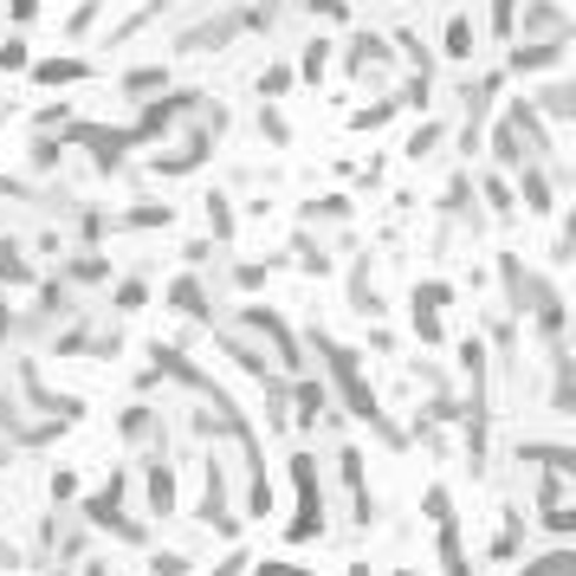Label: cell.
Instances as JSON below:
<instances>
[{
  "mask_svg": "<svg viewBox=\"0 0 576 576\" xmlns=\"http://www.w3.org/2000/svg\"><path fill=\"white\" fill-rule=\"evenodd\" d=\"M143 305H150V279H143V272L111 279V292H104V311H111V317H137Z\"/></svg>",
  "mask_w": 576,
  "mask_h": 576,
  "instance_id": "29",
  "label": "cell"
},
{
  "mask_svg": "<svg viewBox=\"0 0 576 576\" xmlns=\"http://www.w3.org/2000/svg\"><path fill=\"white\" fill-rule=\"evenodd\" d=\"M441 143H447V117H427L402 137V162H427V155H441Z\"/></svg>",
  "mask_w": 576,
  "mask_h": 576,
  "instance_id": "36",
  "label": "cell"
},
{
  "mask_svg": "<svg viewBox=\"0 0 576 576\" xmlns=\"http://www.w3.org/2000/svg\"><path fill=\"white\" fill-rule=\"evenodd\" d=\"M194 518L214 532V538H240V512H233V479L221 454H201V499H194Z\"/></svg>",
  "mask_w": 576,
  "mask_h": 576,
  "instance_id": "10",
  "label": "cell"
},
{
  "mask_svg": "<svg viewBox=\"0 0 576 576\" xmlns=\"http://www.w3.org/2000/svg\"><path fill=\"white\" fill-rule=\"evenodd\" d=\"M388 117H395V98H383V104H363V111L350 117V123H356V130H383Z\"/></svg>",
  "mask_w": 576,
  "mask_h": 576,
  "instance_id": "52",
  "label": "cell"
},
{
  "mask_svg": "<svg viewBox=\"0 0 576 576\" xmlns=\"http://www.w3.org/2000/svg\"><path fill=\"white\" fill-rule=\"evenodd\" d=\"M84 78H98L84 59H39V65H33V84H46V91H59V84H84Z\"/></svg>",
  "mask_w": 576,
  "mask_h": 576,
  "instance_id": "39",
  "label": "cell"
},
{
  "mask_svg": "<svg viewBox=\"0 0 576 576\" xmlns=\"http://www.w3.org/2000/svg\"><path fill=\"white\" fill-rule=\"evenodd\" d=\"M544 363H550V415L570 422L576 415V356H570V344H550Z\"/></svg>",
  "mask_w": 576,
  "mask_h": 576,
  "instance_id": "20",
  "label": "cell"
},
{
  "mask_svg": "<svg viewBox=\"0 0 576 576\" xmlns=\"http://www.w3.org/2000/svg\"><path fill=\"white\" fill-rule=\"evenodd\" d=\"M52 279H65V285H72V292H78V299H91L98 285L111 292L117 266H111V253H98V246H72V253L59 260V272H52Z\"/></svg>",
  "mask_w": 576,
  "mask_h": 576,
  "instance_id": "17",
  "label": "cell"
},
{
  "mask_svg": "<svg viewBox=\"0 0 576 576\" xmlns=\"http://www.w3.org/2000/svg\"><path fill=\"white\" fill-rule=\"evenodd\" d=\"M46 493H52V505H72V493H78V473H65V466H52Z\"/></svg>",
  "mask_w": 576,
  "mask_h": 576,
  "instance_id": "53",
  "label": "cell"
},
{
  "mask_svg": "<svg viewBox=\"0 0 576 576\" xmlns=\"http://www.w3.org/2000/svg\"><path fill=\"white\" fill-rule=\"evenodd\" d=\"M518 576H576V550L570 544H557V550H544V557H532Z\"/></svg>",
  "mask_w": 576,
  "mask_h": 576,
  "instance_id": "43",
  "label": "cell"
},
{
  "mask_svg": "<svg viewBox=\"0 0 576 576\" xmlns=\"http://www.w3.org/2000/svg\"><path fill=\"white\" fill-rule=\"evenodd\" d=\"M117 91H123V104H155L169 91V65H137V72L117 78Z\"/></svg>",
  "mask_w": 576,
  "mask_h": 576,
  "instance_id": "31",
  "label": "cell"
},
{
  "mask_svg": "<svg viewBox=\"0 0 576 576\" xmlns=\"http://www.w3.org/2000/svg\"><path fill=\"white\" fill-rule=\"evenodd\" d=\"M201 221H208V240H214V246H233V233H240L233 194L228 189H208V194H201Z\"/></svg>",
  "mask_w": 576,
  "mask_h": 576,
  "instance_id": "28",
  "label": "cell"
},
{
  "mask_svg": "<svg viewBox=\"0 0 576 576\" xmlns=\"http://www.w3.org/2000/svg\"><path fill=\"white\" fill-rule=\"evenodd\" d=\"M473 52H479V27H473V13H466V7H454V13H447V27H441V59L473 65Z\"/></svg>",
  "mask_w": 576,
  "mask_h": 576,
  "instance_id": "26",
  "label": "cell"
},
{
  "mask_svg": "<svg viewBox=\"0 0 576 576\" xmlns=\"http://www.w3.org/2000/svg\"><path fill=\"white\" fill-rule=\"evenodd\" d=\"M499 91H505L499 65L466 72L461 84H454V155H461L466 169L486 155V123H493V111H499Z\"/></svg>",
  "mask_w": 576,
  "mask_h": 576,
  "instance_id": "2",
  "label": "cell"
},
{
  "mask_svg": "<svg viewBox=\"0 0 576 576\" xmlns=\"http://www.w3.org/2000/svg\"><path fill=\"white\" fill-rule=\"evenodd\" d=\"M305 20H350V0H299Z\"/></svg>",
  "mask_w": 576,
  "mask_h": 576,
  "instance_id": "51",
  "label": "cell"
},
{
  "mask_svg": "<svg viewBox=\"0 0 576 576\" xmlns=\"http://www.w3.org/2000/svg\"><path fill=\"white\" fill-rule=\"evenodd\" d=\"M0 72H33V52H27V39L20 33L0 39Z\"/></svg>",
  "mask_w": 576,
  "mask_h": 576,
  "instance_id": "48",
  "label": "cell"
},
{
  "mask_svg": "<svg viewBox=\"0 0 576 576\" xmlns=\"http://www.w3.org/2000/svg\"><path fill=\"white\" fill-rule=\"evenodd\" d=\"M260 137H266L272 150H292V123H285L279 104H260Z\"/></svg>",
  "mask_w": 576,
  "mask_h": 576,
  "instance_id": "46",
  "label": "cell"
},
{
  "mask_svg": "<svg viewBox=\"0 0 576 576\" xmlns=\"http://www.w3.org/2000/svg\"><path fill=\"white\" fill-rule=\"evenodd\" d=\"M130 479H137L130 466H111V479H104V486H98L91 499L78 505V518L91 525V538L104 532V538H117V544H150V525L123 512V493H130Z\"/></svg>",
  "mask_w": 576,
  "mask_h": 576,
  "instance_id": "6",
  "label": "cell"
},
{
  "mask_svg": "<svg viewBox=\"0 0 576 576\" xmlns=\"http://www.w3.org/2000/svg\"><path fill=\"white\" fill-rule=\"evenodd\" d=\"M65 123H72V98H52V104L33 111V137H59Z\"/></svg>",
  "mask_w": 576,
  "mask_h": 576,
  "instance_id": "44",
  "label": "cell"
},
{
  "mask_svg": "<svg viewBox=\"0 0 576 576\" xmlns=\"http://www.w3.org/2000/svg\"><path fill=\"white\" fill-rule=\"evenodd\" d=\"M447 305H454V285H447V279H422L415 299H408V324H415V337H422L427 350L447 337Z\"/></svg>",
  "mask_w": 576,
  "mask_h": 576,
  "instance_id": "15",
  "label": "cell"
},
{
  "mask_svg": "<svg viewBox=\"0 0 576 576\" xmlns=\"http://www.w3.org/2000/svg\"><path fill=\"white\" fill-rule=\"evenodd\" d=\"M292 402H299V427L331 422V395H324V383H317V376H299V383H292Z\"/></svg>",
  "mask_w": 576,
  "mask_h": 576,
  "instance_id": "38",
  "label": "cell"
},
{
  "mask_svg": "<svg viewBox=\"0 0 576 576\" xmlns=\"http://www.w3.org/2000/svg\"><path fill=\"white\" fill-rule=\"evenodd\" d=\"M292 486H299L292 544L324 538V532H331V493H324V466H317V454H292Z\"/></svg>",
  "mask_w": 576,
  "mask_h": 576,
  "instance_id": "8",
  "label": "cell"
},
{
  "mask_svg": "<svg viewBox=\"0 0 576 576\" xmlns=\"http://www.w3.org/2000/svg\"><path fill=\"white\" fill-rule=\"evenodd\" d=\"M117 441L137 454V461H169V441H175V422L162 402H130L117 415Z\"/></svg>",
  "mask_w": 576,
  "mask_h": 576,
  "instance_id": "9",
  "label": "cell"
},
{
  "mask_svg": "<svg viewBox=\"0 0 576 576\" xmlns=\"http://www.w3.org/2000/svg\"><path fill=\"white\" fill-rule=\"evenodd\" d=\"M0 7H7V20H13V27H33L46 0H0Z\"/></svg>",
  "mask_w": 576,
  "mask_h": 576,
  "instance_id": "54",
  "label": "cell"
},
{
  "mask_svg": "<svg viewBox=\"0 0 576 576\" xmlns=\"http://www.w3.org/2000/svg\"><path fill=\"white\" fill-rule=\"evenodd\" d=\"M422 518H427V525H447V518H461V512H454V493H447L441 479H434V486L422 493Z\"/></svg>",
  "mask_w": 576,
  "mask_h": 576,
  "instance_id": "45",
  "label": "cell"
},
{
  "mask_svg": "<svg viewBox=\"0 0 576 576\" xmlns=\"http://www.w3.org/2000/svg\"><path fill=\"white\" fill-rule=\"evenodd\" d=\"M84 557H91V525L78 518L72 505L39 512V532H33V564L39 570H78Z\"/></svg>",
  "mask_w": 576,
  "mask_h": 576,
  "instance_id": "5",
  "label": "cell"
},
{
  "mask_svg": "<svg viewBox=\"0 0 576 576\" xmlns=\"http://www.w3.org/2000/svg\"><path fill=\"white\" fill-rule=\"evenodd\" d=\"M285 253H292L285 266H299L305 279H331V272H337V253H331L317 233H305V228H292V246H285Z\"/></svg>",
  "mask_w": 576,
  "mask_h": 576,
  "instance_id": "24",
  "label": "cell"
},
{
  "mask_svg": "<svg viewBox=\"0 0 576 576\" xmlns=\"http://www.w3.org/2000/svg\"><path fill=\"white\" fill-rule=\"evenodd\" d=\"M493 272H499V292H505V317L512 324H532L538 311H550V305H564V292H557V279L550 272H538V266H525L518 253H499L493 260Z\"/></svg>",
  "mask_w": 576,
  "mask_h": 576,
  "instance_id": "4",
  "label": "cell"
},
{
  "mask_svg": "<svg viewBox=\"0 0 576 576\" xmlns=\"http://www.w3.org/2000/svg\"><path fill=\"white\" fill-rule=\"evenodd\" d=\"M408 376L427 388V402H447V395H454V376H447L434 356H415V363H408Z\"/></svg>",
  "mask_w": 576,
  "mask_h": 576,
  "instance_id": "40",
  "label": "cell"
},
{
  "mask_svg": "<svg viewBox=\"0 0 576 576\" xmlns=\"http://www.w3.org/2000/svg\"><path fill=\"white\" fill-rule=\"evenodd\" d=\"M194 557L189 550H150V576H189Z\"/></svg>",
  "mask_w": 576,
  "mask_h": 576,
  "instance_id": "49",
  "label": "cell"
},
{
  "mask_svg": "<svg viewBox=\"0 0 576 576\" xmlns=\"http://www.w3.org/2000/svg\"><path fill=\"white\" fill-rule=\"evenodd\" d=\"M214 150H221V137H214V130H201V123L189 117V130H182L169 150L150 155V175H162V182H175V175H194L201 162H214Z\"/></svg>",
  "mask_w": 576,
  "mask_h": 576,
  "instance_id": "13",
  "label": "cell"
},
{
  "mask_svg": "<svg viewBox=\"0 0 576 576\" xmlns=\"http://www.w3.org/2000/svg\"><path fill=\"white\" fill-rule=\"evenodd\" d=\"M427 104H434V84H427V78H402L395 111H427Z\"/></svg>",
  "mask_w": 576,
  "mask_h": 576,
  "instance_id": "47",
  "label": "cell"
},
{
  "mask_svg": "<svg viewBox=\"0 0 576 576\" xmlns=\"http://www.w3.org/2000/svg\"><path fill=\"white\" fill-rule=\"evenodd\" d=\"M7 123H20V104H13V98H0V130H7Z\"/></svg>",
  "mask_w": 576,
  "mask_h": 576,
  "instance_id": "59",
  "label": "cell"
},
{
  "mask_svg": "<svg viewBox=\"0 0 576 576\" xmlns=\"http://www.w3.org/2000/svg\"><path fill=\"white\" fill-rule=\"evenodd\" d=\"M46 350H52V356H91V363H111V356H123V324L104 311V299H91L72 324L52 331V344Z\"/></svg>",
  "mask_w": 576,
  "mask_h": 576,
  "instance_id": "3",
  "label": "cell"
},
{
  "mask_svg": "<svg viewBox=\"0 0 576 576\" xmlns=\"http://www.w3.org/2000/svg\"><path fill=\"white\" fill-rule=\"evenodd\" d=\"M473 194L486 208V221H518V201H512V182L493 175V169H473Z\"/></svg>",
  "mask_w": 576,
  "mask_h": 576,
  "instance_id": "27",
  "label": "cell"
},
{
  "mask_svg": "<svg viewBox=\"0 0 576 576\" xmlns=\"http://www.w3.org/2000/svg\"><path fill=\"white\" fill-rule=\"evenodd\" d=\"M525 544H532V518H525V505H505V512H499V538H493V557L512 564Z\"/></svg>",
  "mask_w": 576,
  "mask_h": 576,
  "instance_id": "32",
  "label": "cell"
},
{
  "mask_svg": "<svg viewBox=\"0 0 576 576\" xmlns=\"http://www.w3.org/2000/svg\"><path fill=\"white\" fill-rule=\"evenodd\" d=\"M564 59H570V39H557V46H505V72H512V78L557 72Z\"/></svg>",
  "mask_w": 576,
  "mask_h": 576,
  "instance_id": "22",
  "label": "cell"
},
{
  "mask_svg": "<svg viewBox=\"0 0 576 576\" xmlns=\"http://www.w3.org/2000/svg\"><path fill=\"white\" fill-rule=\"evenodd\" d=\"M46 576H72V570H46Z\"/></svg>",
  "mask_w": 576,
  "mask_h": 576,
  "instance_id": "63",
  "label": "cell"
},
{
  "mask_svg": "<svg viewBox=\"0 0 576 576\" xmlns=\"http://www.w3.org/2000/svg\"><path fill=\"white\" fill-rule=\"evenodd\" d=\"M72 576H111V564H91V557H84V564H78Z\"/></svg>",
  "mask_w": 576,
  "mask_h": 576,
  "instance_id": "60",
  "label": "cell"
},
{
  "mask_svg": "<svg viewBox=\"0 0 576 576\" xmlns=\"http://www.w3.org/2000/svg\"><path fill=\"white\" fill-rule=\"evenodd\" d=\"M395 576H427V570H395Z\"/></svg>",
  "mask_w": 576,
  "mask_h": 576,
  "instance_id": "62",
  "label": "cell"
},
{
  "mask_svg": "<svg viewBox=\"0 0 576 576\" xmlns=\"http://www.w3.org/2000/svg\"><path fill=\"white\" fill-rule=\"evenodd\" d=\"M246 576H311V570H299V564H253Z\"/></svg>",
  "mask_w": 576,
  "mask_h": 576,
  "instance_id": "57",
  "label": "cell"
},
{
  "mask_svg": "<svg viewBox=\"0 0 576 576\" xmlns=\"http://www.w3.org/2000/svg\"><path fill=\"white\" fill-rule=\"evenodd\" d=\"M162 299H169V311H175V317H194V324H208V331H214V324L228 317V299H214V292H208V285H201L194 272H175Z\"/></svg>",
  "mask_w": 576,
  "mask_h": 576,
  "instance_id": "16",
  "label": "cell"
},
{
  "mask_svg": "<svg viewBox=\"0 0 576 576\" xmlns=\"http://www.w3.org/2000/svg\"><path fill=\"white\" fill-rule=\"evenodd\" d=\"M434 544H441V576H473V564H466V532H461V518L434 525Z\"/></svg>",
  "mask_w": 576,
  "mask_h": 576,
  "instance_id": "35",
  "label": "cell"
},
{
  "mask_svg": "<svg viewBox=\"0 0 576 576\" xmlns=\"http://www.w3.org/2000/svg\"><path fill=\"white\" fill-rule=\"evenodd\" d=\"M111 7H117V0H111Z\"/></svg>",
  "mask_w": 576,
  "mask_h": 576,
  "instance_id": "64",
  "label": "cell"
},
{
  "mask_svg": "<svg viewBox=\"0 0 576 576\" xmlns=\"http://www.w3.org/2000/svg\"><path fill=\"white\" fill-rule=\"evenodd\" d=\"M331 59H337V39H324V33H305V39H299V65H292V72H299V78H311V84H317V78L331 72Z\"/></svg>",
  "mask_w": 576,
  "mask_h": 576,
  "instance_id": "37",
  "label": "cell"
},
{
  "mask_svg": "<svg viewBox=\"0 0 576 576\" xmlns=\"http://www.w3.org/2000/svg\"><path fill=\"white\" fill-rule=\"evenodd\" d=\"M260 415H266V434H285V427H292V383H285V376H266V383H260Z\"/></svg>",
  "mask_w": 576,
  "mask_h": 576,
  "instance_id": "33",
  "label": "cell"
},
{
  "mask_svg": "<svg viewBox=\"0 0 576 576\" xmlns=\"http://www.w3.org/2000/svg\"><path fill=\"white\" fill-rule=\"evenodd\" d=\"M299 344L317 356V383H324V395L331 402H344V415H356V422H383V402H376V388H370V376H363V350H350V344H337L324 324H305V337Z\"/></svg>",
  "mask_w": 576,
  "mask_h": 576,
  "instance_id": "1",
  "label": "cell"
},
{
  "mask_svg": "<svg viewBox=\"0 0 576 576\" xmlns=\"http://www.w3.org/2000/svg\"><path fill=\"white\" fill-rule=\"evenodd\" d=\"M350 317H363V324H383L388 317V299L376 292V272H370V253H350Z\"/></svg>",
  "mask_w": 576,
  "mask_h": 576,
  "instance_id": "18",
  "label": "cell"
},
{
  "mask_svg": "<svg viewBox=\"0 0 576 576\" xmlns=\"http://www.w3.org/2000/svg\"><path fill=\"white\" fill-rule=\"evenodd\" d=\"M39 272L27 260V240L20 233H0V292H13V285H33Z\"/></svg>",
  "mask_w": 576,
  "mask_h": 576,
  "instance_id": "30",
  "label": "cell"
},
{
  "mask_svg": "<svg viewBox=\"0 0 576 576\" xmlns=\"http://www.w3.org/2000/svg\"><path fill=\"white\" fill-rule=\"evenodd\" d=\"M525 104L538 111V123H544V130H550V123L564 130V123L576 117V84H570V78H550V84H538V91H532Z\"/></svg>",
  "mask_w": 576,
  "mask_h": 576,
  "instance_id": "23",
  "label": "cell"
},
{
  "mask_svg": "<svg viewBox=\"0 0 576 576\" xmlns=\"http://www.w3.org/2000/svg\"><path fill=\"white\" fill-rule=\"evenodd\" d=\"M512 182V201H518V214H550L557 208V189H550V175H544V162H525L518 175H505Z\"/></svg>",
  "mask_w": 576,
  "mask_h": 576,
  "instance_id": "21",
  "label": "cell"
},
{
  "mask_svg": "<svg viewBox=\"0 0 576 576\" xmlns=\"http://www.w3.org/2000/svg\"><path fill=\"white\" fill-rule=\"evenodd\" d=\"M0 337H13V305H7V292H0Z\"/></svg>",
  "mask_w": 576,
  "mask_h": 576,
  "instance_id": "58",
  "label": "cell"
},
{
  "mask_svg": "<svg viewBox=\"0 0 576 576\" xmlns=\"http://www.w3.org/2000/svg\"><path fill=\"white\" fill-rule=\"evenodd\" d=\"M370 350H376V356H388V350H395V331H388V324H370Z\"/></svg>",
  "mask_w": 576,
  "mask_h": 576,
  "instance_id": "56",
  "label": "cell"
},
{
  "mask_svg": "<svg viewBox=\"0 0 576 576\" xmlns=\"http://www.w3.org/2000/svg\"><path fill=\"white\" fill-rule=\"evenodd\" d=\"M246 570H253V557H246V550H233L228 564H214L208 576H246Z\"/></svg>",
  "mask_w": 576,
  "mask_h": 576,
  "instance_id": "55",
  "label": "cell"
},
{
  "mask_svg": "<svg viewBox=\"0 0 576 576\" xmlns=\"http://www.w3.org/2000/svg\"><path fill=\"white\" fill-rule=\"evenodd\" d=\"M130 473L143 479V512L150 518H175V461H137Z\"/></svg>",
  "mask_w": 576,
  "mask_h": 576,
  "instance_id": "19",
  "label": "cell"
},
{
  "mask_svg": "<svg viewBox=\"0 0 576 576\" xmlns=\"http://www.w3.org/2000/svg\"><path fill=\"white\" fill-rule=\"evenodd\" d=\"M344 72L356 78V84H388V78H395V46H388L376 27H356V33L344 39Z\"/></svg>",
  "mask_w": 576,
  "mask_h": 576,
  "instance_id": "14",
  "label": "cell"
},
{
  "mask_svg": "<svg viewBox=\"0 0 576 576\" xmlns=\"http://www.w3.org/2000/svg\"><path fill=\"white\" fill-rule=\"evenodd\" d=\"M557 39H576L570 7H564V0H525L505 46H557Z\"/></svg>",
  "mask_w": 576,
  "mask_h": 576,
  "instance_id": "12",
  "label": "cell"
},
{
  "mask_svg": "<svg viewBox=\"0 0 576 576\" xmlns=\"http://www.w3.org/2000/svg\"><path fill=\"white\" fill-rule=\"evenodd\" d=\"M104 7H111V0H78L72 13H65V39H72V46H91V27H98Z\"/></svg>",
  "mask_w": 576,
  "mask_h": 576,
  "instance_id": "42",
  "label": "cell"
},
{
  "mask_svg": "<svg viewBox=\"0 0 576 576\" xmlns=\"http://www.w3.org/2000/svg\"><path fill=\"white\" fill-rule=\"evenodd\" d=\"M331 461H337V486L350 493V525H356V532H376V525H383V505H376V493H370V466H363L370 454H363L356 441H344Z\"/></svg>",
  "mask_w": 576,
  "mask_h": 576,
  "instance_id": "11",
  "label": "cell"
},
{
  "mask_svg": "<svg viewBox=\"0 0 576 576\" xmlns=\"http://www.w3.org/2000/svg\"><path fill=\"white\" fill-rule=\"evenodd\" d=\"M27 169H33V182H65V169H72L65 137H33L27 143Z\"/></svg>",
  "mask_w": 576,
  "mask_h": 576,
  "instance_id": "25",
  "label": "cell"
},
{
  "mask_svg": "<svg viewBox=\"0 0 576 576\" xmlns=\"http://www.w3.org/2000/svg\"><path fill=\"white\" fill-rule=\"evenodd\" d=\"M169 221H175L169 201H137V208L111 214V233H150V228H169Z\"/></svg>",
  "mask_w": 576,
  "mask_h": 576,
  "instance_id": "34",
  "label": "cell"
},
{
  "mask_svg": "<svg viewBox=\"0 0 576 576\" xmlns=\"http://www.w3.org/2000/svg\"><path fill=\"white\" fill-rule=\"evenodd\" d=\"M434 221H441L434 246L479 240V233L493 228V221H486V208H479V194H473V169H454V182H447V189H441V201H434Z\"/></svg>",
  "mask_w": 576,
  "mask_h": 576,
  "instance_id": "7",
  "label": "cell"
},
{
  "mask_svg": "<svg viewBox=\"0 0 576 576\" xmlns=\"http://www.w3.org/2000/svg\"><path fill=\"white\" fill-rule=\"evenodd\" d=\"M518 7H525V0H493V13H486L493 39H512V20H518Z\"/></svg>",
  "mask_w": 576,
  "mask_h": 576,
  "instance_id": "50",
  "label": "cell"
},
{
  "mask_svg": "<svg viewBox=\"0 0 576 576\" xmlns=\"http://www.w3.org/2000/svg\"><path fill=\"white\" fill-rule=\"evenodd\" d=\"M350 576H376V570H370V564H363V557H356V564H350Z\"/></svg>",
  "mask_w": 576,
  "mask_h": 576,
  "instance_id": "61",
  "label": "cell"
},
{
  "mask_svg": "<svg viewBox=\"0 0 576 576\" xmlns=\"http://www.w3.org/2000/svg\"><path fill=\"white\" fill-rule=\"evenodd\" d=\"M253 84H260V104H279V98H285L292 84H299V72H292V59H272V65L253 78Z\"/></svg>",
  "mask_w": 576,
  "mask_h": 576,
  "instance_id": "41",
  "label": "cell"
}]
</instances>
